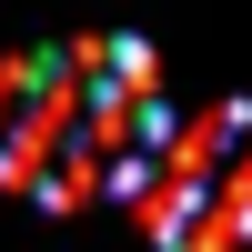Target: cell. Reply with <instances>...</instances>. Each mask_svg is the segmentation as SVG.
Listing matches in <instances>:
<instances>
[{
	"instance_id": "1",
	"label": "cell",
	"mask_w": 252,
	"mask_h": 252,
	"mask_svg": "<svg viewBox=\"0 0 252 252\" xmlns=\"http://www.w3.org/2000/svg\"><path fill=\"white\" fill-rule=\"evenodd\" d=\"M161 131H172V101L141 40H61L0 71V182L40 212L131 202Z\"/></svg>"
},
{
	"instance_id": "2",
	"label": "cell",
	"mask_w": 252,
	"mask_h": 252,
	"mask_svg": "<svg viewBox=\"0 0 252 252\" xmlns=\"http://www.w3.org/2000/svg\"><path fill=\"white\" fill-rule=\"evenodd\" d=\"M131 212L152 222L161 252H252V101L172 121L131 182Z\"/></svg>"
}]
</instances>
